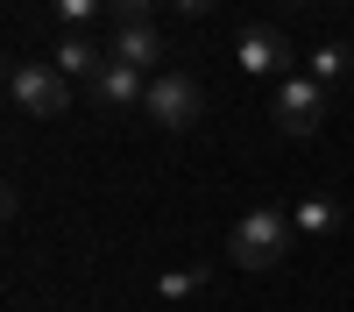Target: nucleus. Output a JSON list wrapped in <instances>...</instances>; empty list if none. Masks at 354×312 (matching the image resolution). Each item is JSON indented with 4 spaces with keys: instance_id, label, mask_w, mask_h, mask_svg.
<instances>
[{
    "instance_id": "1",
    "label": "nucleus",
    "mask_w": 354,
    "mask_h": 312,
    "mask_svg": "<svg viewBox=\"0 0 354 312\" xmlns=\"http://www.w3.org/2000/svg\"><path fill=\"white\" fill-rule=\"evenodd\" d=\"M290 241H298V227H290L283 206H248L241 220H234V235H227V255L241 270H277L290 255Z\"/></svg>"
},
{
    "instance_id": "2",
    "label": "nucleus",
    "mask_w": 354,
    "mask_h": 312,
    "mask_svg": "<svg viewBox=\"0 0 354 312\" xmlns=\"http://www.w3.org/2000/svg\"><path fill=\"white\" fill-rule=\"evenodd\" d=\"M270 121H277V135H290V142H312L319 128H326V85H319L312 71L298 78H277V93H270Z\"/></svg>"
},
{
    "instance_id": "3",
    "label": "nucleus",
    "mask_w": 354,
    "mask_h": 312,
    "mask_svg": "<svg viewBox=\"0 0 354 312\" xmlns=\"http://www.w3.org/2000/svg\"><path fill=\"white\" fill-rule=\"evenodd\" d=\"M142 113L163 128V135H185V128H198V113H205V93H198V78L192 71H156L149 78V100H142Z\"/></svg>"
},
{
    "instance_id": "4",
    "label": "nucleus",
    "mask_w": 354,
    "mask_h": 312,
    "mask_svg": "<svg viewBox=\"0 0 354 312\" xmlns=\"http://www.w3.org/2000/svg\"><path fill=\"white\" fill-rule=\"evenodd\" d=\"M8 100L28 113V121H57V113L71 107V78L57 64H15L8 71Z\"/></svg>"
},
{
    "instance_id": "5",
    "label": "nucleus",
    "mask_w": 354,
    "mask_h": 312,
    "mask_svg": "<svg viewBox=\"0 0 354 312\" xmlns=\"http://www.w3.org/2000/svg\"><path fill=\"white\" fill-rule=\"evenodd\" d=\"M234 57H241L248 78H290V64H298V50H290V36H283L277 21H241Z\"/></svg>"
},
{
    "instance_id": "6",
    "label": "nucleus",
    "mask_w": 354,
    "mask_h": 312,
    "mask_svg": "<svg viewBox=\"0 0 354 312\" xmlns=\"http://www.w3.org/2000/svg\"><path fill=\"white\" fill-rule=\"evenodd\" d=\"M106 57H121V64H135V71H170V43H163V28L156 21H113V50Z\"/></svg>"
},
{
    "instance_id": "7",
    "label": "nucleus",
    "mask_w": 354,
    "mask_h": 312,
    "mask_svg": "<svg viewBox=\"0 0 354 312\" xmlns=\"http://www.w3.org/2000/svg\"><path fill=\"white\" fill-rule=\"evenodd\" d=\"M93 100L113 107V113H128V107L149 100V71H135V64H121V57H106V71L93 78Z\"/></svg>"
},
{
    "instance_id": "8",
    "label": "nucleus",
    "mask_w": 354,
    "mask_h": 312,
    "mask_svg": "<svg viewBox=\"0 0 354 312\" xmlns=\"http://www.w3.org/2000/svg\"><path fill=\"white\" fill-rule=\"evenodd\" d=\"M50 64L64 71V78H85V85H93V78L106 71V57H100L93 36H57V57H50Z\"/></svg>"
},
{
    "instance_id": "9",
    "label": "nucleus",
    "mask_w": 354,
    "mask_h": 312,
    "mask_svg": "<svg viewBox=\"0 0 354 312\" xmlns=\"http://www.w3.org/2000/svg\"><path fill=\"white\" fill-rule=\"evenodd\" d=\"M290 227H298V235H333V227H340V206H333L326 192H312V199L290 206Z\"/></svg>"
},
{
    "instance_id": "10",
    "label": "nucleus",
    "mask_w": 354,
    "mask_h": 312,
    "mask_svg": "<svg viewBox=\"0 0 354 312\" xmlns=\"http://www.w3.org/2000/svg\"><path fill=\"white\" fill-rule=\"evenodd\" d=\"M50 15H57V28H64V36H93L100 15H106V0H50Z\"/></svg>"
},
{
    "instance_id": "11",
    "label": "nucleus",
    "mask_w": 354,
    "mask_h": 312,
    "mask_svg": "<svg viewBox=\"0 0 354 312\" xmlns=\"http://www.w3.org/2000/svg\"><path fill=\"white\" fill-rule=\"evenodd\" d=\"M347 64H354V57H347V43H319V50H312V78L326 85V93L347 78Z\"/></svg>"
},
{
    "instance_id": "12",
    "label": "nucleus",
    "mask_w": 354,
    "mask_h": 312,
    "mask_svg": "<svg viewBox=\"0 0 354 312\" xmlns=\"http://www.w3.org/2000/svg\"><path fill=\"white\" fill-rule=\"evenodd\" d=\"M163 0H106V21H156Z\"/></svg>"
},
{
    "instance_id": "13",
    "label": "nucleus",
    "mask_w": 354,
    "mask_h": 312,
    "mask_svg": "<svg viewBox=\"0 0 354 312\" xmlns=\"http://www.w3.org/2000/svg\"><path fill=\"white\" fill-rule=\"evenodd\" d=\"M198 291V270H170V277H156V298H192Z\"/></svg>"
},
{
    "instance_id": "14",
    "label": "nucleus",
    "mask_w": 354,
    "mask_h": 312,
    "mask_svg": "<svg viewBox=\"0 0 354 312\" xmlns=\"http://www.w3.org/2000/svg\"><path fill=\"white\" fill-rule=\"evenodd\" d=\"M170 15H185V21H205V15H213V0H170Z\"/></svg>"
},
{
    "instance_id": "15",
    "label": "nucleus",
    "mask_w": 354,
    "mask_h": 312,
    "mask_svg": "<svg viewBox=\"0 0 354 312\" xmlns=\"http://www.w3.org/2000/svg\"><path fill=\"white\" fill-rule=\"evenodd\" d=\"M283 8H312V0H283Z\"/></svg>"
}]
</instances>
